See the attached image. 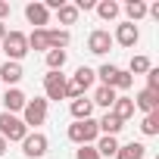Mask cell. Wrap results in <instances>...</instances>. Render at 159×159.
I'll list each match as a JSON object with an SVG mask.
<instances>
[{"instance_id": "6da1fadb", "label": "cell", "mask_w": 159, "mask_h": 159, "mask_svg": "<svg viewBox=\"0 0 159 159\" xmlns=\"http://www.w3.org/2000/svg\"><path fill=\"white\" fill-rule=\"evenodd\" d=\"M97 137H100V128H97L94 119H84V122L69 125V140L78 143V147H88V143H94Z\"/></svg>"}, {"instance_id": "7a4b0ae2", "label": "cell", "mask_w": 159, "mask_h": 159, "mask_svg": "<svg viewBox=\"0 0 159 159\" xmlns=\"http://www.w3.org/2000/svg\"><path fill=\"white\" fill-rule=\"evenodd\" d=\"M25 134H28V128H25V122H22L19 116L0 112V137H3L7 143H10V140H19V143H22Z\"/></svg>"}, {"instance_id": "3957f363", "label": "cell", "mask_w": 159, "mask_h": 159, "mask_svg": "<svg viewBox=\"0 0 159 159\" xmlns=\"http://www.w3.org/2000/svg\"><path fill=\"white\" fill-rule=\"evenodd\" d=\"M0 44H3V53H7L10 62H19V59L28 53V38H25L22 31H7V38L0 41Z\"/></svg>"}, {"instance_id": "277c9868", "label": "cell", "mask_w": 159, "mask_h": 159, "mask_svg": "<svg viewBox=\"0 0 159 159\" xmlns=\"http://www.w3.org/2000/svg\"><path fill=\"white\" fill-rule=\"evenodd\" d=\"M44 119H47V100H44V97L28 100L25 109H22V122H25V128H38V125H44Z\"/></svg>"}, {"instance_id": "5b68a950", "label": "cell", "mask_w": 159, "mask_h": 159, "mask_svg": "<svg viewBox=\"0 0 159 159\" xmlns=\"http://www.w3.org/2000/svg\"><path fill=\"white\" fill-rule=\"evenodd\" d=\"M44 100H66V75L62 72H47L44 75Z\"/></svg>"}, {"instance_id": "8992f818", "label": "cell", "mask_w": 159, "mask_h": 159, "mask_svg": "<svg viewBox=\"0 0 159 159\" xmlns=\"http://www.w3.org/2000/svg\"><path fill=\"white\" fill-rule=\"evenodd\" d=\"M22 153H25L28 159H41V156L47 153V137H44L41 131H28V134L22 137Z\"/></svg>"}, {"instance_id": "52a82bcc", "label": "cell", "mask_w": 159, "mask_h": 159, "mask_svg": "<svg viewBox=\"0 0 159 159\" xmlns=\"http://www.w3.org/2000/svg\"><path fill=\"white\" fill-rule=\"evenodd\" d=\"M109 47H112V34H109L106 28H97V31H91V38H88V50H91L94 56H103V53H109Z\"/></svg>"}, {"instance_id": "ba28073f", "label": "cell", "mask_w": 159, "mask_h": 159, "mask_svg": "<svg viewBox=\"0 0 159 159\" xmlns=\"http://www.w3.org/2000/svg\"><path fill=\"white\" fill-rule=\"evenodd\" d=\"M140 41V31H137V25H131V22H122L119 28H116V34H112V44H122V47H134Z\"/></svg>"}, {"instance_id": "9c48e42d", "label": "cell", "mask_w": 159, "mask_h": 159, "mask_svg": "<svg viewBox=\"0 0 159 159\" xmlns=\"http://www.w3.org/2000/svg\"><path fill=\"white\" fill-rule=\"evenodd\" d=\"M25 103H28V97H25L19 88H10V91L3 94V112H10V116H16L19 109H25Z\"/></svg>"}, {"instance_id": "30bf717a", "label": "cell", "mask_w": 159, "mask_h": 159, "mask_svg": "<svg viewBox=\"0 0 159 159\" xmlns=\"http://www.w3.org/2000/svg\"><path fill=\"white\" fill-rule=\"evenodd\" d=\"M134 109H143V112H159V91H140L134 97Z\"/></svg>"}, {"instance_id": "8fae6325", "label": "cell", "mask_w": 159, "mask_h": 159, "mask_svg": "<svg viewBox=\"0 0 159 159\" xmlns=\"http://www.w3.org/2000/svg\"><path fill=\"white\" fill-rule=\"evenodd\" d=\"M22 75H25V72H22V66H19V62H10V59H7L3 66H0V81L10 84V88H16V84L22 81Z\"/></svg>"}, {"instance_id": "7c38bea8", "label": "cell", "mask_w": 159, "mask_h": 159, "mask_svg": "<svg viewBox=\"0 0 159 159\" xmlns=\"http://www.w3.org/2000/svg\"><path fill=\"white\" fill-rule=\"evenodd\" d=\"M25 19H28L34 28H44V25H47V19H50V13H47V7H44V3H28V7H25Z\"/></svg>"}, {"instance_id": "4fadbf2b", "label": "cell", "mask_w": 159, "mask_h": 159, "mask_svg": "<svg viewBox=\"0 0 159 159\" xmlns=\"http://www.w3.org/2000/svg\"><path fill=\"white\" fill-rule=\"evenodd\" d=\"M69 112H72V119H75V122H84V119H91L94 103H91L88 97H78V100H72V103H69Z\"/></svg>"}, {"instance_id": "5bb4252c", "label": "cell", "mask_w": 159, "mask_h": 159, "mask_svg": "<svg viewBox=\"0 0 159 159\" xmlns=\"http://www.w3.org/2000/svg\"><path fill=\"white\" fill-rule=\"evenodd\" d=\"M94 10H97V16H100L103 22H112V19H119V13H122V7L116 3V0H100V3H94Z\"/></svg>"}, {"instance_id": "9a60e30c", "label": "cell", "mask_w": 159, "mask_h": 159, "mask_svg": "<svg viewBox=\"0 0 159 159\" xmlns=\"http://www.w3.org/2000/svg\"><path fill=\"white\" fill-rule=\"evenodd\" d=\"M112 116H119L122 122H128L131 116H134V100L131 97H116V103H112V109H109Z\"/></svg>"}, {"instance_id": "2e32d148", "label": "cell", "mask_w": 159, "mask_h": 159, "mask_svg": "<svg viewBox=\"0 0 159 159\" xmlns=\"http://www.w3.org/2000/svg\"><path fill=\"white\" fill-rule=\"evenodd\" d=\"M143 153H147V147L140 140H131V143H125V147L116 150V159H143Z\"/></svg>"}, {"instance_id": "e0dca14e", "label": "cell", "mask_w": 159, "mask_h": 159, "mask_svg": "<svg viewBox=\"0 0 159 159\" xmlns=\"http://www.w3.org/2000/svg\"><path fill=\"white\" fill-rule=\"evenodd\" d=\"M94 69H88V66H81V69H75V75H72V84L78 88V91H88L91 84H94Z\"/></svg>"}, {"instance_id": "ac0fdd59", "label": "cell", "mask_w": 159, "mask_h": 159, "mask_svg": "<svg viewBox=\"0 0 159 159\" xmlns=\"http://www.w3.org/2000/svg\"><path fill=\"white\" fill-rule=\"evenodd\" d=\"M116 97H119V94H116L112 88H103V84H100V88L94 91V100H91V103H97V106H103V109L109 112V109H112V103H116Z\"/></svg>"}, {"instance_id": "d6986e66", "label": "cell", "mask_w": 159, "mask_h": 159, "mask_svg": "<svg viewBox=\"0 0 159 159\" xmlns=\"http://www.w3.org/2000/svg\"><path fill=\"white\" fill-rule=\"evenodd\" d=\"M122 125H125V122H122L119 116H112V112H106V116H103V119L97 122V128H100L103 134H109V137H116V134L122 131Z\"/></svg>"}, {"instance_id": "ffe728a7", "label": "cell", "mask_w": 159, "mask_h": 159, "mask_svg": "<svg viewBox=\"0 0 159 159\" xmlns=\"http://www.w3.org/2000/svg\"><path fill=\"white\" fill-rule=\"evenodd\" d=\"M119 147H122V143H119L116 137H109V134H103V137L94 143V150L100 153V159H103V156H116V150H119Z\"/></svg>"}, {"instance_id": "44dd1931", "label": "cell", "mask_w": 159, "mask_h": 159, "mask_svg": "<svg viewBox=\"0 0 159 159\" xmlns=\"http://www.w3.org/2000/svg\"><path fill=\"white\" fill-rule=\"evenodd\" d=\"M28 38V50H50V44H47V28H34L31 34H25Z\"/></svg>"}, {"instance_id": "7402d4cb", "label": "cell", "mask_w": 159, "mask_h": 159, "mask_svg": "<svg viewBox=\"0 0 159 159\" xmlns=\"http://www.w3.org/2000/svg\"><path fill=\"white\" fill-rule=\"evenodd\" d=\"M69 31H62V28H53V31H47V44H50V50H62V47H69Z\"/></svg>"}, {"instance_id": "603a6c76", "label": "cell", "mask_w": 159, "mask_h": 159, "mask_svg": "<svg viewBox=\"0 0 159 159\" xmlns=\"http://www.w3.org/2000/svg\"><path fill=\"white\" fill-rule=\"evenodd\" d=\"M125 13H128V22L134 25L137 19L147 16V3H143V0H128V3H125Z\"/></svg>"}, {"instance_id": "cb8c5ba5", "label": "cell", "mask_w": 159, "mask_h": 159, "mask_svg": "<svg viewBox=\"0 0 159 159\" xmlns=\"http://www.w3.org/2000/svg\"><path fill=\"white\" fill-rule=\"evenodd\" d=\"M56 16H59L62 25H75V22H78V10H75V3H62V7L56 10Z\"/></svg>"}, {"instance_id": "d4e9b609", "label": "cell", "mask_w": 159, "mask_h": 159, "mask_svg": "<svg viewBox=\"0 0 159 159\" xmlns=\"http://www.w3.org/2000/svg\"><path fill=\"white\" fill-rule=\"evenodd\" d=\"M62 66H66V50H47V69L62 72Z\"/></svg>"}, {"instance_id": "484cf974", "label": "cell", "mask_w": 159, "mask_h": 159, "mask_svg": "<svg viewBox=\"0 0 159 159\" xmlns=\"http://www.w3.org/2000/svg\"><path fill=\"white\" fill-rule=\"evenodd\" d=\"M140 131H143L147 137L159 134V112H147V116H143V122H140Z\"/></svg>"}, {"instance_id": "4316f807", "label": "cell", "mask_w": 159, "mask_h": 159, "mask_svg": "<svg viewBox=\"0 0 159 159\" xmlns=\"http://www.w3.org/2000/svg\"><path fill=\"white\" fill-rule=\"evenodd\" d=\"M134 84V75L131 72H125V69H119L116 72V78H112V91H128Z\"/></svg>"}, {"instance_id": "83f0119b", "label": "cell", "mask_w": 159, "mask_h": 159, "mask_svg": "<svg viewBox=\"0 0 159 159\" xmlns=\"http://www.w3.org/2000/svg\"><path fill=\"white\" fill-rule=\"evenodd\" d=\"M116 72H119V66H112V62H106V66H100L94 75L103 81V88H112V78H116Z\"/></svg>"}, {"instance_id": "f1b7e54d", "label": "cell", "mask_w": 159, "mask_h": 159, "mask_svg": "<svg viewBox=\"0 0 159 159\" xmlns=\"http://www.w3.org/2000/svg\"><path fill=\"white\" fill-rule=\"evenodd\" d=\"M128 72H131V75H134V72H143V75H147V72H150V59H147V56H134L131 66H128Z\"/></svg>"}, {"instance_id": "f546056e", "label": "cell", "mask_w": 159, "mask_h": 159, "mask_svg": "<svg viewBox=\"0 0 159 159\" xmlns=\"http://www.w3.org/2000/svg\"><path fill=\"white\" fill-rule=\"evenodd\" d=\"M75 159H100V153L94 150V143H88V147H78Z\"/></svg>"}, {"instance_id": "4dcf8cb0", "label": "cell", "mask_w": 159, "mask_h": 159, "mask_svg": "<svg viewBox=\"0 0 159 159\" xmlns=\"http://www.w3.org/2000/svg\"><path fill=\"white\" fill-rule=\"evenodd\" d=\"M147 91H159V69H153V66L147 72Z\"/></svg>"}, {"instance_id": "1f68e13d", "label": "cell", "mask_w": 159, "mask_h": 159, "mask_svg": "<svg viewBox=\"0 0 159 159\" xmlns=\"http://www.w3.org/2000/svg\"><path fill=\"white\" fill-rule=\"evenodd\" d=\"M75 10H78V13H81V10H94V0H78Z\"/></svg>"}, {"instance_id": "d6a6232c", "label": "cell", "mask_w": 159, "mask_h": 159, "mask_svg": "<svg viewBox=\"0 0 159 159\" xmlns=\"http://www.w3.org/2000/svg\"><path fill=\"white\" fill-rule=\"evenodd\" d=\"M10 13V3H3V0H0V22H3V16Z\"/></svg>"}, {"instance_id": "836d02e7", "label": "cell", "mask_w": 159, "mask_h": 159, "mask_svg": "<svg viewBox=\"0 0 159 159\" xmlns=\"http://www.w3.org/2000/svg\"><path fill=\"white\" fill-rule=\"evenodd\" d=\"M3 38H7V25H3V22H0V41H3Z\"/></svg>"}, {"instance_id": "e575fe53", "label": "cell", "mask_w": 159, "mask_h": 159, "mask_svg": "<svg viewBox=\"0 0 159 159\" xmlns=\"http://www.w3.org/2000/svg\"><path fill=\"white\" fill-rule=\"evenodd\" d=\"M3 153H7V140H3V137H0V156H3Z\"/></svg>"}]
</instances>
